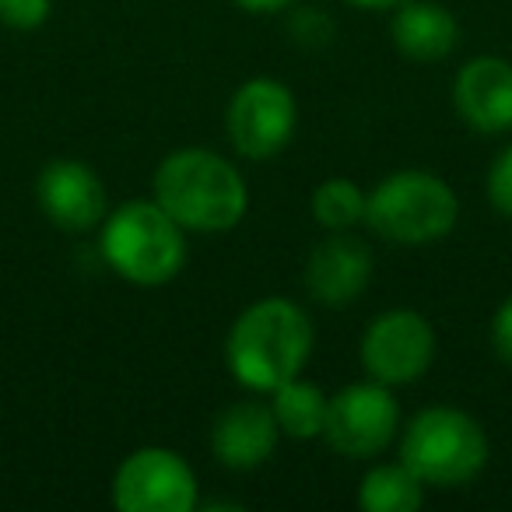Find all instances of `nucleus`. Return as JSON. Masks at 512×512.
<instances>
[{
	"mask_svg": "<svg viewBox=\"0 0 512 512\" xmlns=\"http://www.w3.org/2000/svg\"><path fill=\"white\" fill-rule=\"evenodd\" d=\"M316 330L309 313L292 299H260L246 306L225 337V362L235 383L253 393H271L302 376L313 358Z\"/></svg>",
	"mask_w": 512,
	"mask_h": 512,
	"instance_id": "1",
	"label": "nucleus"
},
{
	"mask_svg": "<svg viewBox=\"0 0 512 512\" xmlns=\"http://www.w3.org/2000/svg\"><path fill=\"white\" fill-rule=\"evenodd\" d=\"M151 197L186 228L218 235L232 232L249 207V186L225 155L211 148H179L165 155L151 179Z\"/></svg>",
	"mask_w": 512,
	"mask_h": 512,
	"instance_id": "2",
	"label": "nucleus"
},
{
	"mask_svg": "<svg viewBox=\"0 0 512 512\" xmlns=\"http://www.w3.org/2000/svg\"><path fill=\"white\" fill-rule=\"evenodd\" d=\"M99 253L130 285L162 288L186 264V228L155 197L127 200L102 218Z\"/></svg>",
	"mask_w": 512,
	"mask_h": 512,
	"instance_id": "3",
	"label": "nucleus"
},
{
	"mask_svg": "<svg viewBox=\"0 0 512 512\" xmlns=\"http://www.w3.org/2000/svg\"><path fill=\"white\" fill-rule=\"evenodd\" d=\"M488 456V432L460 407H425L400 428V460L425 488H463L484 474Z\"/></svg>",
	"mask_w": 512,
	"mask_h": 512,
	"instance_id": "4",
	"label": "nucleus"
},
{
	"mask_svg": "<svg viewBox=\"0 0 512 512\" xmlns=\"http://www.w3.org/2000/svg\"><path fill=\"white\" fill-rule=\"evenodd\" d=\"M460 221V197L428 169L390 172L365 204V225L397 246H428L446 239Z\"/></svg>",
	"mask_w": 512,
	"mask_h": 512,
	"instance_id": "5",
	"label": "nucleus"
},
{
	"mask_svg": "<svg viewBox=\"0 0 512 512\" xmlns=\"http://www.w3.org/2000/svg\"><path fill=\"white\" fill-rule=\"evenodd\" d=\"M299 127V102L278 78H249L232 92L225 109L228 144L242 158L267 162L292 144Z\"/></svg>",
	"mask_w": 512,
	"mask_h": 512,
	"instance_id": "6",
	"label": "nucleus"
},
{
	"mask_svg": "<svg viewBox=\"0 0 512 512\" xmlns=\"http://www.w3.org/2000/svg\"><path fill=\"white\" fill-rule=\"evenodd\" d=\"M397 435L400 404L393 397V386L362 379L330 397L323 439L334 453L348 456V460H372V456L386 453Z\"/></svg>",
	"mask_w": 512,
	"mask_h": 512,
	"instance_id": "7",
	"label": "nucleus"
},
{
	"mask_svg": "<svg viewBox=\"0 0 512 512\" xmlns=\"http://www.w3.org/2000/svg\"><path fill=\"white\" fill-rule=\"evenodd\" d=\"M435 327L418 309H386L365 327L358 358L369 379L383 386H411L435 362Z\"/></svg>",
	"mask_w": 512,
	"mask_h": 512,
	"instance_id": "8",
	"label": "nucleus"
},
{
	"mask_svg": "<svg viewBox=\"0 0 512 512\" xmlns=\"http://www.w3.org/2000/svg\"><path fill=\"white\" fill-rule=\"evenodd\" d=\"M197 502V474L176 449H134L113 474V505L120 512H193Z\"/></svg>",
	"mask_w": 512,
	"mask_h": 512,
	"instance_id": "9",
	"label": "nucleus"
},
{
	"mask_svg": "<svg viewBox=\"0 0 512 512\" xmlns=\"http://www.w3.org/2000/svg\"><path fill=\"white\" fill-rule=\"evenodd\" d=\"M39 211L60 232H92L109 214V193L102 176L78 158H53L36 176Z\"/></svg>",
	"mask_w": 512,
	"mask_h": 512,
	"instance_id": "10",
	"label": "nucleus"
},
{
	"mask_svg": "<svg viewBox=\"0 0 512 512\" xmlns=\"http://www.w3.org/2000/svg\"><path fill=\"white\" fill-rule=\"evenodd\" d=\"M372 281V249L355 232H327L306 256L302 285L320 306H351Z\"/></svg>",
	"mask_w": 512,
	"mask_h": 512,
	"instance_id": "11",
	"label": "nucleus"
},
{
	"mask_svg": "<svg viewBox=\"0 0 512 512\" xmlns=\"http://www.w3.org/2000/svg\"><path fill=\"white\" fill-rule=\"evenodd\" d=\"M453 106L460 120L477 134L512 130V64L505 57H474L453 78Z\"/></svg>",
	"mask_w": 512,
	"mask_h": 512,
	"instance_id": "12",
	"label": "nucleus"
},
{
	"mask_svg": "<svg viewBox=\"0 0 512 512\" xmlns=\"http://www.w3.org/2000/svg\"><path fill=\"white\" fill-rule=\"evenodd\" d=\"M281 442L271 400H235L214 418L211 453L228 470H256L274 456Z\"/></svg>",
	"mask_w": 512,
	"mask_h": 512,
	"instance_id": "13",
	"label": "nucleus"
},
{
	"mask_svg": "<svg viewBox=\"0 0 512 512\" xmlns=\"http://www.w3.org/2000/svg\"><path fill=\"white\" fill-rule=\"evenodd\" d=\"M390 36L407 60L435 64L460 46V22L439 0H404L393 8Z\"/></svg>",
	"mask_w": 512,
	"mask_h": 512,
	"instance_id": "14",
	"label": "nucleus"
},
{
	"mask_svg": "<svg viewBox=\"0 0 512 512\" xmlns=\"http://www.w3.org/2000/svg\"><path fill=\"white\" fill-rule=\"evenodd\" d=\"M355 502L365 512H414L425 505V484L404 460L376 463L358 481Z\"/></svg>",
	"mask_w": 512,
	"mask_h": 512,
	"instance_id": "15",
	"label": "nucleus"
},
{
	"mask_svg": "<svg viewBox=\"0 0 512 512\" xmlns=\"http://www.w3.org/2000/svg\"><path fill=\"white\" fill-rule=\"evenodd\" d=\"M327 404L330 397L316 383H306L302 376L281 383L271 390V411L278 418L281 435L288 439H323V425H327Z\"/></svg>",
	"mask_w": 512,
	"mask_h": 512,
	"instance_id": "16",
	"label": "nucleus"
},
{
	"mask_svg": "<svg viewBox=\"0 0 512 512\" xmlns=\"http://www.w3.org/2000/svg\"><path fill=\"white\" fill-rule=\"evenodd\" d=\"M365 204L369 193L348 176H330L313 190L309 211H313L316 225L327 232H351L365 221Z\"/></svg>",
	"mask_w": 512,
	"mask_h": 512,
	"instance_id": "17",
	"label": "nucleus"
},
{
	"mask_svg": "<svg viewBox=\"0 0 512 512\" xmlns=\"http://www.w3.org/2000/svg\"><path fill=\"white\" fill-rule=\"evenodd\" d=\"M334 36V22L320 8H302L292 15V39L306 50H320Z\"/></svg>",
	"mask_w": 512,
	"mask_h": 512,
	"instance_id": "18",
	"label": "nucleus"
},
{
	"mask_svg": "<svg viewBox=\"0 0 512 512\" xmlns=\"http://www.w3.org/2000/svg\"><path fill=\"white\" fill-rule=\"evenodd\" d=\"M488 200L502 218H512V144L495 155L488 169Z\"/></svg>",
	"mask_w": 512,
	"mask_h": 512,
	"instance_id": "19",
	"label": "nucleus"
},
{
	"mask_svg": "<svg viewBox=\"0 0 512 512\" xmlns=\"http://www.w3.org/2000/svg\"><path fill=\"white\" fill-rule=\"evenodd\" d=\"M50 0H0V22L11 29L32 32L50 18Z\"/></svg>",
	"mask_w": 512,
	"mask_h": 512,
	"instance_id": "20",
	"label": "nucleus"
},
{
	"mask_svg": "<svg viewBox=\"0 0 512 512\" xmlns=\"http://www.w3.org/2000/svg\"><path fill=\"white\" fill-rule=\"evenodd\" d=\"M491 348H495L498 362L512 369V295L495 309V320H491Z\"/></svg>",
	"mask_w": 512,
	"mask_h": 512,
	"instance_id": "21",
	"label": "nucleus"
},
{
	"mask_svg": "<svg viewBox=\"0 0 512 512\" xmlns=\"http://www.w3.org/2000/svg\"><path fill=\"white\" fill-rule=\"evenodd\" d=\"M235 8L249 11V15H278V11H288L295 0H232Z\"/></svg>",
	"mask_w": 512,
	"mask_h": 512,
	"instance_id": "22",
	"label": "nucleus"
},
{
	"mask_svg": "<svg viewBox=\"0 0 512 512\" xmlns=\"http://www.w3.org/2000/svg\"><path fill=\"white\" fill-rule=\"evenodd\" d=\"M348 4L362 11H393L397 4H404V0H348Z\"/></svg>",
	"mask_w": 512,
	"mask_h": 512,
	"instance_id": "23",
	"label": "nucleus"
}]
</instances>
